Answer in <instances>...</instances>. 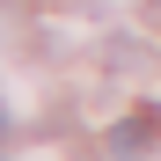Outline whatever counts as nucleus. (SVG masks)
<instances>
[{
    "label": "nucleus",
    "instance_id": "nucleus-1",
    "mask_svg": "<svg viewBox=\"0 0 161 161\" xmlns=\"http://www.w3.org/2000/svg\"><path fill=\"white\" fill-rule=\"evenodd\" d=\"M147 147H154V117H147V110H139V117H125V125L110 132V154H117V161H132V154H147Z\"/></svg>",
    "mask_w": 161,
    "mask_h": 161
},
{
    "label": "nucleus",
    "instance_id": "nucleus-2",
    "mask_svg": "<svg viewBox=\"0 0 161 161\" xmlns=\"http://www.w3.org/2000/svg\"><path fill=\"white\" fill-rule=\"evenodd\" d=\"M0 139H8V110H0Z\"/></svg>",
    "mask_w": 161,
    "mask_h": 161
}]
</instances>
